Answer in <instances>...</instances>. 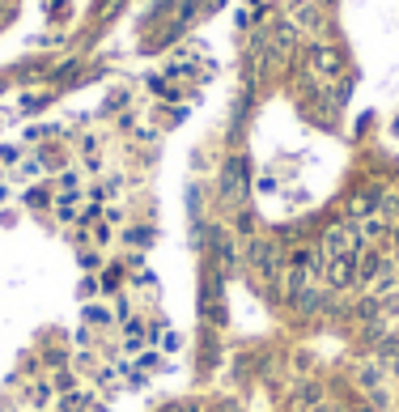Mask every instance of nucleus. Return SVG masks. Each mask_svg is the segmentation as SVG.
Here are the masks:
<instances>
[{
    "mask_svg": "<svg viewBox=\"0 0 399 412\" xmlns=\"http://www.w3.org/2000/svg\"><path fill=\"white\" fill-rule=\"evenodd\" d=\"M77 191H68V196H60L56 200V213H60V221H77Z\"/></svg>",
    "mask_w": 399,
    "mask_h": 412,
    "instance_id": "nucleus-11",
    "label": "nucleus"
},
{
    "mask_svg": "<svg viewBox=\"0 0 399 412\" xmlns=\"http://www.w3.org/2000/svg\"><path fill=\"white\" fill-rule=\"evenodd\" d=\"M382 268H387V259H382V255H378V251H365V255H361V259H357V277H361V281H365V285H369V281H374V277H378V272H382Z\"/></svg>",
    "mask_w": 399,
    "mask_h": 412,
    "instance_id": "nucleus-6",
    "label": "nucleus"
},
{
    "mask_svg": "<svg viewBox=\"0 0 399 412\" xmlns=\"http://www.w3.org/2000/svg\"><path fill=\"white\" fill-rule=\"evenodd\" d=\"M361 242L353 221H336L323 230V259H336V255H353V247Z\"/></svg>",
    "mask_w": 399,
    "mask_h": 412,
    "instance_id": "nucleus-1",
    "label": "nucleus"
},
{
    "mask_svg": "<svg viewBox=\"0 0 399 412\" xmlns=\"http://www.w3.org/2000/svg\"><path fill=\"white\" fill-rule=\"evenodd\" d=\"M319 400H323V387L319 382H306V387H297V408H319Z\"/></svg>",
    "mask_w": 399,
    "mask_h": 412,
    "instance_id": "nucleus-10",
    "label": "nucleus"
},
{
    "mask_svg": "<svg viewBox=\"0 0 399 412\" xmlns=\"http://www.w3.org/2000/svg\"><path fill=\"white\" fill-rule=\"evenodd\" d=\"M336 412H348V408H344V404H336Z\"/></svg>",
    "mask_w": 399,
    "mask_h": 412,
    "instance_id": "nucleus-20",
    "label": "nucleus"
},
{
    "mask_svg": "<svg viewBox=\"0 0 399 412\" xmlns=\"http://www.w3.org/2000/svg\"><path fill=\"white\" fill-rule=\"evenodd\" d=\"M242 191H246V162H234L230 166V196H234V204L242 200Z\"/></svg>",
    "mask_w": 399,
    "mask_h": 412,
    "instance_id": "nucleus-9",
    "label": "nucleus"
},
{
    "mask_svg": "<svg viewBox=\"0 0 399 412\" xmlns=\"http://www.w3.org/2000/svg\"><path fill=\"white\" fill-rule=\"evenodd\" d=\"M17 158V149H0V162H13Z\"/></svg>",
    "mask_w": 399,
    "mask_h": 412,
    "instance_id": "nucleus-17",
    "label": "nucleus"
},
{
    "mask_svg": "<svg viewBox=\"0 0 399 412\" xmlns=\"http://www.w3.org/2000/svg\"><path fill=\"white\" fill-rule=\"evenodd\" d=\"M21 200H26L30 208H47V204H52V196H47L43 187H30V191H26V196H21Z\"/></svg>",
    "mask_w": 399,
    "mask_h": 412,
    "instance_id": "nucleus-13",
    "label": "nucleus"
},
{
    "mask_svg": "<svg viewBox=\"0 0 399 412\" xmlns=\"http://www.w3.org/2000/svg\"><path fill=\"white\" fill-rule=\"evenodd\" d=\"M310 64L323 72V77H336V72L344 68L340 52H336V47H327V43H314V47H310Z\"/></svg>",
    "mask_w": 399,
    "mask_h": 412,
    "instance_id": "nucleus-3",
    "label": "nucleus"
},
{
    "mask_svg": "<svg viewBox=\"0 0 399 412\" xmlns=\"http://www.w3.org/2000/svg\"><path fill=\"white\" fill-rule=\"evenodd\" d=\"M391 378L399 382V357H391Z\"/></svg>",
    "mask_w": 399,
    "mask_h": 412,
    "instance_id": "nucleus-18",
    "label": "nucleus"
},
{
    "mask_svg": "<svg viewBox=\"0 0 399 412\" xmlns=\"http://www.w3.org/2000/svg\"><path fill=\"white\" fill-rule=\"evenodd\" d=\"M128 242H136V247H149V242H153V230H149V226H140V230H128Z\"/></svg>",
    "mask_w": 399,
    "mask_h": 412,
    "instance_id": "nucleus-15",
    "label": "nucleus"
},
{
    "mask_svg": "<svg viewBox=\"0 0 399 412\" xmlns=\"http://www.w3.org/2000/svg\"><path fill=\"white\" fill-rule=\"evenodd\" d=\"M357 382L365 387V395H369V391H378V387H387V370H382V361H365V366H357Z\"/></svg>",
    "mask_w": 399,
    "mask_h": 412,
    "instance_id": "nucleus-4",
    "label": "nucleus"
},
{
    "mask_svg": "<svg viewBox=\"0 0 399 412\" xmlns=\"http://www.w3.org/2000/svg\"><path fill=\"white\" fill-rule=\"evenodd\" d=\"M391 234H395V242H399V221H395V226H391Z\"/></svg>",
    "mask_w": 399,
    "mask_h": 412,
    "instance_id": "nucleus-19",
    "label": "nucleus"
},
{
    "mask_svg": "<svg viewBox=\"0 0 399 412\" xmlns=\"http://www.w3.org/2000/svg\"><path fill=\"white\" fill-rule=\"evenodd\" d=\"M382 230H387V217H365V221L357 226V234H361V242H374V238H382Z\"/></svg>",
    "mask_w": 399,
    "mask_h": 412,
    "instance_id": "nucleus-7",
    "label": "nucleus"
},
{
    "mask_svg": "<svg viewBox=\"0 0 399 412\" xmlns=\"http://www.w3.org/2000/svg\"><path fill=\"white\" fill-rule=\"evenodd\" d=\"M107 319H111V314H107L103 306H89V310H85V323H107Z\"/></svg>",
    "mask_w": 399,
    "mask_h": 412,
    "instance_id": "nucleus-16",
    "label": "nucleus"
},
{
    "mask_svg": "<svg viewBox=\"0 0 399 412\" xmlns=\"http://www.w3.org/2000/svg\"><path fill=\"white\" fill-rule=\"evenodd\" d=\"M272 43H277V56H285L293 47V26H277V34H272Z\"/></svg>",
    "mask_w": 399,
    "mask_h": 412,
    "instance_id": "nucleus-12",
    "label": "nucleus"
},
{
    "mask_svg": "<svg viewBox=\"0 0 399 412\" xmlns=\"http://www.w3.org/2000/svg\"><path fill=\"white\" fill-rule=\"evenodd\" d=\"M353 277H357V263L348 259V255L323 259V281H327L332 289H344V285H353Z\"/></svg>",
    "mask_w": 399,
    "mask_h": 412,
    "instance_id": "nucleus-2",
    "label": "nucleus"
},
{
    "mask_svg": "<svg viewBox=\"0 0 399 412\" xmlns=\"http://www.w3.org/2000/svg\"><path fill=\"white\" fill-rule=\"evenodd\" d=\"M293 17L302 21V26H310V30L319 26V13H314V5H297V13H293Z\"/></svg>",
    "mask_w": 399,
    "mask_h": 412,
    "instance_id": "nucleus-14",
    "label": "nucleus"
},
{
    "mask_svg": "<svg viewBox=\"0 0 399 412\" xmlns=\"http://www.w3.org/2000/svg\"><path fill=\"white\" fill-rule=\"evenodd\" d=\"M374 213H378V196H374V191H361V196L348 200V217H353V221H365Z\"/></svg>",
    "mask_w": 399,
    "mask_h": 412,
    "instance_id": "nucleus-5",
    "label": "nucleus"
},
{
    "mask_svg": "<svg viewBox=\"0 0 399 412\" xmlns=\"http://www.w3.org/2000/svg\"><path fill=\"white\" fill-rule=\"evenodd\" d=\"M319 302H323L319 289H302V294H293V310H297V314H314Z\"/></svg>",
    "mask_w": 399,
    "mask_h": 412,
    "instance_id": "nucleus-8",
    "label": "nucleus"
}]
</instances>
